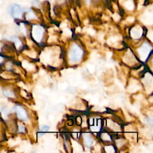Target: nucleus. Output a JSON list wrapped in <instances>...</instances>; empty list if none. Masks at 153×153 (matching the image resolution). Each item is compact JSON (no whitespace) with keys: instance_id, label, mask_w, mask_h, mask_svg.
<instances>
[{"instance_id":"obj_7","label":"nucleus","mask_w":153,"mask_h":153,"mask_svg":"<svg viewBox=\"0 0 153 153\" xmlns=\"http://www.w3.org/2000/svg\"><path fill=\"white\" fill-rule=\"evenodd\" d=\"M1 46H2V45H1V43L0 42V51H1Z\"/></svg>"},{"instance_id":"obj_5","label":"nucleus","mask_w":153,"mask_h":153,"mask_svg":"<svg viewBox=\"0 0 153 153\" xmlns=\"http://www.w3.org/2000/svg\"><path fill=\"white\" fill-rule=\"evenodd\" d=\"M24 127L22 126V125H19V131L20 132H23L24 131Z\"/></svg>"},{"instance_id":"obj_6","label":"nucleus","mask_w":153,"mask_h":153,"mask_svg":"<svg viewBox=\"0 0 153 153\" xmlns=\"http://www.w3.org/2000/svg\"><path fill=\"white\" fill-rule=\"evenodd\" d=\"M4 61V57L1 56H0V63H2Z\"/></svg>"},{"instance_id":"obj_4","label":"nucleus","mask_w":153,"mask_h":153,"mask_svg":"<svg viewBox=\"0 0 153 153\" xmlns=\"http://www.w3.org/2000/svg\"><path fill=\"white\" fill-rule=\"evenodd\" d=\"M3 93L7 97H14L13 93L12 92H11L10 91H9V90H4Z\"/></svg>"},{"instance_id":"obj_2","label":"nucleus","mask_w":153,"mask_h":153,"mask_svg":"<svg viewBox=\"0 0 153 153\" xmlns=\"http://www.w3.org/2000/svg\"><path fill=\"white\" fill-rule=\"evenodd\" d=\"M15 109L18 117L22 120H26L27 118V115L25 110L21 106H17Z\"/></svg>"},{"instance_id":"obj_1","label":"nucleus","mask_w":153,"mask_h":153,"mask_svg":"<svg viewBox=\"0 0 153 153\" xmlns=\"http://www.w3.org/2000/svg\"><path fill=\"white\" fill-rule=\"evenodd\" d=\"M10 14L14 18H20L22 16L23 10L18 4H13L10 7Z\"/></svg>"},{"instance_id":"obj_3","label":"nucleus","mask_w":153,"mask_h":153,"mask_svg":"<svg viewBox=\"0 0 153 153\" xmlns=\"http://www.w3.org/2000/svg\"><path fill=\"white\" fill-rule=\"evenodd\" d=\"M11 40L13 41L14 42H15V44H16V47H19L21 45V42L20 41V40L17 38V37H14V36H13L11 37Z\"/></svg>"}]
</instances>
